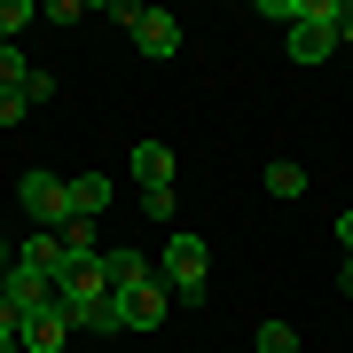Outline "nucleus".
I'll return each instance as SVG.
<instances>
[{"label": "nucleus", "mask_w": 353, "mask_h": 353, "mask_svg": "<svg viewBox=\"0 0 353 353\" xmlns=\"http://www.w3.org/2000/svg\"><path fill=\"white\" fill-rule=\"evenodd\" d=\"M32 79V63H24V48H8V39H0V87H24Z\"/></svg>", "instance_id": "15"}, {"label": "nucleus", "mask_w": 353, "mask_h": 353, "mask_svg": "<svg viewBox=\"0 0 353 353\" xmlns=\"http://www.w3.org/2000/svg\"><path fill=\"white\" fill-rule=\"evenodd\" d=\"M79 330H87V338H118V330H126V322H118V299H110V306H94Z\"/></svg>", "instance_id": "17"}, {"label": "nucleus", "mask_w": 353, "mask_h": 353, "mask_svg": "<svg viewBox=\"0 0 353 353\" xmlns=\"http://www.w3.org/2000/svg\"><path fill=\"white\" fill-rule=\"evenodd\" d=\"M134 48L150 55V63H173V55H181V24H173L165 8H141V24H134Z\"/></svg>", "instance_id": "7"}, {"label": "nucleus", "mask_w": 353, "mask_h": 353, "mask_svg": "<svg viewBox=\"0 0 353 353\" xmlns=\"http://www.w3.org/2000/svg\"><path fill=\"white\" fill-rule=\"evenodd\" d=\"M110 212V173H71V220Z\"/></svg>", "instance_id": "10"}, {"label": "nucleus", "mask_w": 353, "mask_h": 353, "mask_svg": "<svg viewBox=\"0 0 353 353\" xmlns=\"http://www.w3.org/2000/svg\"><path fill=\"white\" fill-rule=\"evenodd\" d=\"M338 290H345V299H353V259H345V267H338Z\"/></svg>", "instance_id": "22"}, {"label": "nucleus", "mask_w": 353, "mask_h": 353, "mask_svg": "<svg viewBox=\"0 0 353 353\" xmlns=\"http://www.w3.org/2000/svg\"><path fill=\"white\" fill-rule=\"evenodd\" d=\"M16 196H24L32 228H63V220H71V181H63V173H24Z\"/></svg>", "instance_id": "3"}, {"label": "nucleus", "mask_w": 353, "mask_h": 353, "mask_svg": "<svg viewBox=\"0 0 353 353\" xmlns=\"http://www.w3.org/2000/svg\"><path fill=\"white\" fill-rule=\"evenodd\" d=\"M110 299H118V322H126V330H157V322H165V283H157V275L110 290Z\"/></svg>", "instance_id": "6"}, {"label": "nucleus", "mask_w": 353, "mask_h": 353, "mask_svg": "<svg viewBox=\"0 0 353 353\" xmlns=\"http://www.w3.org/2000/svg\"><path fill=\"white\" fill-rule=\"evenodd\" d=\"M0 353H24V330L16 322H0Z\"/></svg>", "instance_id": "21"}, {"label": "nucleus", "mask_w": 353, "mask_h": 353, "mask_svg": "<svg viewBox=\"0 0 353 353\" xmlns=\"http://www.w3.org/2000/svg\"><path fill=\"white\" fill-rule=\"evenodd\" d=\"M55 299L71 306V322H87L94 306H110V275H102V252H94V259H63V275H55Z\"/></svg>", "instance_id": "2"}, {"label": "nucleus", "mask_w": 353, "mask_h": 353, "mask_svg": "<svg viewBox=\"0 0 353 353\" xmlns=\"http://www.w3.org/2000/svg\"><path fill=\"white\" fill-rule=\"evenodd\" d=\"M16 330H24V353H71V330H79V322H71L63 299H48V306H32Z\"/></svg>", "instance_id": "4"}, {"label": "nucleus", "mask_w": 353, "mask_h": 353, "mask_svg": "<svg viewBox=\"0 0 353 353\" xmlns=\"http://www.w3.org/2000/svg\"><path fill=\"white\" fill-rule=\"evenodd\" d=\"M24 24H32V0H0V39H8V48H16Z\"/></svg>", "instance_id": "16"}, {"label": "nucleus", "mask_w": 353, "mask_h": 353, "mask_svg": "<svg viewBox=\"0 0 353 353\" xmlns=\"http://www.w3.org/2000/svg\"><path fill=\"white\" fill-rule=\"evenodd\" d=\"M252 345H259V353H299V330H290V322H259Z\"/></svg>", "instance_id": "14"}, {"label": "nucleus", "mask_w": 353, "mask_h": 353, "mask_svg": "<svg viewBox=\"0 0 353 353\" xmlns=\"http://www.w3.org/2000/svg\"><path fill=\"white\" fill-rule=\"evenodd\" d=\"M267 196L299 204V196H306V165H267Z\"/></svg>", "instance_id": "12"}, {"label": "nucleus", "mask_w": 353, "mask_h": 353, "mask_svg": "<svg viewBox=\"0 0 353 353\" xmlns=\"http://www.w3.org/2000/svg\"><path fill=\"white\" fill-rule=\"evenodd\" d=\"M102 275H110V290H126V283H141V275H157V267L141 259V252H126V243H118V252H102Z\"/></svg>", "instance_id": "11"}, {"label": "nucleus", "mask_w": 353, "mask_h": 353, "mask_svg": "<svg viewBox=\"0 0 353 353\" xmlns=\"http://www.w3.org/2000/svg\"><path fill=\"white\" fill-rule=\"evenodd\" d=\"M48 299H55V283L32 275V267H8V275H0V322H24L32 306H48Z\"/></svg>", "instance_id": "5"}, {"label": "nucleus", "mask_w": 353, "mask_h": 353, "mask_svg": "<svg viewBox=\"0 0 353 353\" xmlns=\"http://www.w3.org/2000/svg\"><path fill=\"white\" fill-rule=\"evenodd\" d=\"M338 252L353 259V204H345V212H338Z\"/></svg>", "instance_id": "20"}, {"label": "nucleus", "mask_w": 353, "mask_h": 353, "mask_svg": "<svg viewBox=\"0 0 353 353\" xmlns=\"http://www.w3.org/2000/svg\"><path fill=\"white\" fill-rule=\"evenodd\" d=\"M204 267H212V243H204V236H165V267H157V275L173 283L181 306H204Z\"/></svg>", "instance_id": "1"}, {"label": "nucleus", "mask_w": 353, "mask_h": 353, "mask_svg": "<svg viewBox=\"0 0 353 353\" xmlns=\"http://www.w3.org/2000/svg\"><path fill=\"white\" fill-rule=\"evenodd\" d=\"M16 267H32V275H63V236H55V228H32L24 243H16Z\"/></svg>", "instance_id": "8"}, {"label": "nucleus", "mask_w": 353, "mask_h": 353, "mask_svg": "<svg viewBox=\"0 0 353 353\" xmlns=\"http://www.w3.org/2000/svg\"><path fill=\"white\" fill-rule=\"evenodd\" d=\"M141 212H150V220H173L181 204H173V189H150V196H141Z\"/></svg>", "instance_id": "19"}, {"label": "nucleus", "mask_w": 353, "mask_h": 353, "mask_svg": "<svg viewBox=\"0 0 353 353\" xmlns=\"http://www.w3.org/2000/svg\"><path fill=\"white\" fill-rule=\"evenodd\" d=\"M134 181H141V196L173 189V150H165V141H134Z\"/></svg>", "instance_id": "9"}, {"label": "nucleus", "mask_w": 353, "mask_h": 353, "mask_svg": "<svg viewBox=\"0 0 353 353\" xmlns=\"http://www.w3.org/2000/svg\"><path fill=\"white\" fill-rule=\"evenodd\" d=\"M24 110H32V94H24V87H0V126H16Z\"/></svg>", "instance_id": "18"}, {"label": "nucleus", "mask_w": 353, "mask_h": 353, "mask_svg": "<svg viewBox=\"0 0 353 353\" xmlns=\"http://www.w3.org/2000/svg\"><path fill=\"white\" fill-rule=\"evenodd\" d=\"M55 236H63V259H94V220H63Z\"/></svg>", "instance_id": "13"}]
</instances>
